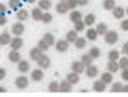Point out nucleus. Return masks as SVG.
Masks as SVG:
<instances>
[{"instance_id":"obj_53","label":"nucleus","mask_w":128,"mask_h":97,"mask_svg":"<svg viewBox=\"0 0 128 97\" xmlns=\"http://www.w3.org/2000/svg\"><path fill=\"white\" fill-rule=\"evenodd\" d=\"M126 14L128 15V6H127V9H126Z\"/></svg>"},{"instance_id":"obj_43","label":"nucleus","mask_w":128,"mask_h":97,"mask_svg":"<svg viewBox=\"0 0 128 97\" xmlns=\"http://www.w3.org/2000/svg\"><path fill=\"white\" fill-rule=\"evenodd\" d=\"M120 28H122L123 31H128V19H122Z\"/></svg>"},{"instance_id":"obj_41","label":"nucleus","mask_w":128,"mask_h":97,"mask_svg":"<svg viewBox=\"0 0 128 97\" xmlns=\"http://www.w3.org/2000/svg\"><path fill=\"white\" fill-rule=\"evenodd\" d=\"M64 3H66V5H67L68 10H74V9H76V6L78 5L76 0H66Z\"/></svg>"},{"instance_id":"obj_39","label":"nucleus","mask_w":128,"mask_h":97,"mask_svg":"<svg viewBox=\"0 0 128 97\" xmlns=\"http://www.w3.org/2000/svg\"><path fill=\"white\" fill-rule=\"evenodd\" d=\"M119 68L123 70V69H128V56H123L119 59Z\"/></svg>"},{"instance_id":"obj_50","label":"nucleus","mask_w":128,"mask_h":97,"mask_svg":"<svg viewBox=\"0 0 128 97\" xmlns=\"http://www.w3.org/2000/svg\"><path fill=\"white\" fill-rule=\"evenodd\" d=\"M122 92H127V93H128V84H123V88H122Z\"/></svg>"},{"instance_id":"obj_7","label":"nucleus","mask_w":128,"mask_h":97,"mask_svg":"<svg viewBox=\"0 0 128 97\" xmlns=\"http://www.w3.org/2000/svg\"><path fill=\"white\" fill-rule=\"evenodd\" d=\"M44 78V72H42V68H38V69H34L31 72V79L34 82H40Z\"/></svg>"},{"instance_id":"obj_20","label":"nucleus","mask_w":128,"mask_h":97,"mask_svg":"<svg viewBox=\"0 0 128 97\" xmlns=\"http://www.w3.org/2000/svg\"><path fill=\"white\" fill-rule=\"evenodd\" d=\"M67 81L70 84H77L80 82V74L76 73V72H72V73L67 74Z\"/></svg>"},{"instance_id":"obj_18","label":"nucleus","mask_w":128,"mask_h":97,"mask_svg":"<svg viewBox=\"0 0 128 97\" xmlns=\"http://www.w3.org/2000/svg\"><path fill=\"white\" fill-rule=\"evenodd\" d=\"M16 13H17V18H18L19 22H23V20H27V19H28V17H30V13L27 12L26 9H22V8L18 9Z\"/></svg>"},{"instance_id":"obj_3","label":"nucleus","mask_w":128,"mask_h":97,"mask_svg":"<svg viewBox=\"0 0 128 97\" xmlns=\"http://www.w3.org/2000/svg\"><path fill=\"white\" fill-rule=\"evenodd\" d=\"M37 65L42 69H49L50 65H51V60L48 55H45V54H42V55L40 56V59L37 60Z\"/></svg>"},{"instance_id":"obj_45","label":"nucleus","mask_w":128,"mask_h":97,"mask_svg":"<svg viewBox=\"0 0 128 97\" xmlns=\"http://www.w3.org/2000/svg\"><path fill=\"white\" fill-rule=\"evenodd\" d=\"M5 13H6V6L3 3H0V15H5Z\"/></svg>"},{"instance_id":"obj_42","label":"nucleus","mask_w":128,"mask_h":97,"mask_svg":"<svg viewBox=\"0 0 128 97\" xmlns=\"http://www.w3.org/2000/svg\"><path fill=\"white\" fill-rule=\"evenodd\" d=\"M41 22L42 23H45V24H49L52 22V15L50 13H44V15H42V19H41Z\"/></svg>"},{"instance_id":"obj_2","label":"nucleus","mask_w":128,"mask_h":97,"mask_svg":"<svg viewBox=\"0 0 128 97\" xmlns=\"http://www.w3.org/2000/svg\"><path fill=\"white\" fill-rule=\"evenodd\" d=\"M16 87L19 88V90H24L28 87V84H30V81L27 77H24V75H19V77L16 78Z\"/></svg>"},{"instance_id":"obj_31","label":"nucleus","mask_w":128,"mask_h":97,"mask_svg":"<svg viewBox=\"0 0 128 97\" xmlns=\"http://www.w3.org/2000/svg\"><path fill=\"white\" fill-rule=\"evenodd\" d=\"M42 38H44V40L48 42L50 47L55 45V37H54V35H51V33H45Z\"/></svg>"},{"instance_id":"obj_1","label":"nucleus","mask_w":128,"mask_h":97,"mask_svg":"<svg viewBox=\"0 0 128 97\" xmlns=\"http://www.w3.org/2000/svg\"><path fill=\"white\" fill-rule=\"evenodd\" d=\"M104 40H105V42H106L108 45H114V44H116V42H118L119 36H118V33H116L115 31H108V32L104 35Z\"/></svg>"},{"instance_id":"obj_46","label":"nucleus","mask_w":128,"mask_h":97,"mask_svg":"<svg viewBox=\"0 0 128 97\" xmlns=\"http://www.w3.org/2000/svg\"><path fill=\"white\" fill-rule=\"evenodd\" d=\"M6 77V70L4 68H0V81H3Z\"/></svg>"},{"instance_id":"obj_19","label":"nucleus","mask_w":128,"mask_h":97,"mask_svg":"<svg viewBox=\"0 0 128 97\" xmlns=\"http://www.w3.org/2000/svg\"><path fill=\"white\" fill-rule=\"evenodd\" d=\"M72 86L73 84H70L67 79L66 81H62L59 83V92H70L72 91Z\"/></svg>"},{"instance_id":"obj_14","label":"nucleus","mask_w":128,"mask_h":97,"mask_svg":"<svg viewBox=\"0 0 128 97\" xmlns=\"http://www.w3.org/2000/svg\"><path fill=\"white\" fill-rule=\"evenodd\" d=\"M106 68H108V72L110 73H116L120 68H119V63L118 60H109L108 61V65H106Z\"/></svg>"},{"instance_id":"obj_17","label":"nucleus","mask_w":128,"mask_h":97,"mask_svg":"<svg viewBox=\"0 0 128 97\" xmlns=\"http://www.w3.org/2000/svg\"><path fill=\"white\" fill-rule=\"evenodd\" d=\"M92 88L95 92H104L106 90V84L100 79V81H95L94 84H92Z\"/></svg>"},{"instance_id":"obj_29","label":"nucleus","mask_w":128,"mask_h":97,"mask_svg":"<svg viewBox=\"0 0 128 97\" xmlns=\"http://www.w3.org/2000/svg\"><path fill=\"white\" fill-rule=\"evenodd\" d=\"M115 0H104L102 1V8L105 10H113L115 8Z\"/></svg>"},{"instance_id":"obj_22","label":"nucleus","mask_w":128,"mask_h":97,"mask_svg":"<svg viewBox=\"0 0 128 97\" xmlns=\"http://www.w3.org/2000/svg\"><path fill=\"white\" fill-rule=\"evenodd\" d=\"M37 4H38V8L42 9L44 12H48V10L51 8V5H52L50 0H38Z\"/></svg>"},{"instance_id":"obj_30","label":"nucleus","mask_w":128,"mask_h":97,"mask_svg":"<svg viewBox=\"0 0 128 97\" xmlns=\"http://www.w3.org/2000/svg\"><path fill=\"white\" fill-rule=\"evenodd\" d=\"M96 32H98V35H101L104 36L106 32H108V26H106L105 23H98V26H96Z\"/></svg>"},{"instance_id":"obj_11","label":"nucleus","mask_w":128,"mask_h":97,"mask_svg":"<svg viewBox=\"0 0 128 97\" xmlns=\"http://www.w3.org/2000/svg\"><path fill=\"white\" fill-rule=\"evenodd\" d=\"M8 58H9V61H12L14 64H18V61L22 60V58H20V54L18 50H12L9 54H8Z\"/></svg>"},{"instance_id":"obj_47","label":"nucleus","mask_w":128,"mask_h":97,"mask_svg":"<svg viewBox=\"0 0 128 97\" xmlns=\"http://www.w3.org/2000/svg\"><path fill=\"white\" fill-rule=\"evenodd\" d=\"M8 22V18L5 15H0V26H4Z\"/></svg>"},{"instance_id":"obj_44","label":"nucleus","mask_w":128,"mask_h":97,"mask_svg":"<svg viewBox=\"0 0 128 97\" xmlns=\"http://www.w3.org/2000/svg\"><path fill=\"white\" fill-rule=\"evenodd\" d=\"M120 77H122V79H123V81L128 82V69H123V70H122Z\"/></svg>"},{"instance_id":"obj_34","label":"nucleus","mask_w":128,"mask_h":97,"mask_svg":"<svg viewBox=\"0 0 128 97\" xmlns=\"http://www.w3.org/2000/svg\"><path fill=\"white\" fill-rule=\"evenodd\" d=\"M37 47H38V49H40L41 51H44V52H45V51H48V50L50 49L49 44H48V42H46V41H45L44 38H41V40H40V41L37 42Z\"/></svg>"},{"instance_id":"obj_8","label":"nucleus","mask_w":128,"mask_h":97,"mask_svg":"<svg viewBox=\"0 0 128 97\" xmlns=\"http://www.w3.org/2000/svg\"><path fill=\"white\" fill-rule=\"evenodd\" d=\"M12 33L14 36H22L24 33V26H23V23H19V22L14 23L12 26Z\"/></svg>"},{"instance_id":"obj_4","label":"nucleus","mask_w":128,"mask_h":97,"mask_svg":"<svg viewBox=\"0 0 128 97\" xmlns=\"http://www.w3.org/2000/svg\"><path fill=\"white\" fill-rule=\"evenodd\" d=\"M9 45H10V47H12V50H19L23 46V40L20 38V36H14V37H12V40H10Z\"/></svg>"},{"instance_id":"obj_35","label":"nucleus","mask_w":128,"mask_h":97,"mask_svg":"<svg viewBox=\"0 0 128 97\" xmlns=\"http://www.w3.org/2000/svg\"><path fill=\"white\" fill-rule=\"evenodd\" d=\"M83 20H84V23H86V26H92L96 22V17H95V14H87Z\"/></svg>"},{"instance_id":"obj_25","label":"nucleus","mask_w":128,"mask_h":97,"mask_svg":"<svg viewBox=\"0 0 128 97\" xmlns=\"http://www.w3.org/2000/svg\"><path fill=\"white\" fill-rule=\"evenodd\" d=\"M81 61H82V64L84 67H88V65H91V64L94 63V58L90 55V54H83L82 58H81Z\"/></svg>"},{"instance_id":"obj_24","label":"nucleus","mask_w":128,"mask_h":97,"mask_svg":"<svg viewBox=\"0 0 128 97\" xmlns=\"http://www.w3.org/2000/svg\"><path fill=\"white\" fill-rule=\"evenodd\" d=\"M8 5H9V8L12 9V10L17 12V10L20 9V6H22V1H20V0H9Z\"/></svg>"},{"instance_id":"obj_12","label":"nucleus","mask_w":128,"mask_h":97,"mask_svg":"<svg viewBox=\"0 0 128 97\" xmlns=\"http://www.w3.org/2000/svg\"><path fill=\"white\" fill-rule=\"evenodd\" d=\"M78 38V32L76 29H70L67 32V35H66V40L69 42V44H74L76 42V40Z\"/></svg>"},{"instance_id":"obj_6","label":"nucleus","mask_w":128,"mask_h":97,"mask_svg":"<svg viewBox=\"0 0 128 97\" xmlns=\"http://www.w3.org/2000/svg\"><path fill=\"white\" fill-rule=\"evenodd\" d=\"M84 73H86V77H88V78H95V77H98V74H99V69H98V67H95L94 64H91V65L86 67V69H84Z\"/></svg>"},{"instance_id":"obj_16","label":"nucleus","mask_w":128,"mask_h":97,"mask_svg":"<svg viewBox=\"0 0 128 97\" xmlns=\"http://www.w3.org/2000/svg\"><path fill=\"white\" fill-rule=\"evenodd\" d=\"M30 69H31V65H30V63L27 61V60H20V61H18V70L20 72V73H27V72H30Z\"/></svg>"},{"instance_id":"obj_48","label":"nucleus","mask_w":128,"mask_h":97,"mask_svg":"<svg viewBox=\"0 0 128 97\" xmlns=\"http://www.w3.org/2000/svg\"><path fill=\"white\" fill-rule=\"evenodd\" d=\"M122 52L126 54V55L128 56V42H126V44H123V47H122Z\"/></svg>"},{"instance_id":"obj_40","label":"nucleus","mask_w":128,"mask_h":97,"mask_svg":"<svg viewBox=\"0 0 128 97\" xmlns=\"http://www.w3.org/2000/svg\"><path fill=\"white\" fill-rule=\"evenodd\" d=\"M123 84L119 82H113L112 83V92H122Z\"/></svg>"},{"instance_id":"obj_51","label":"nucleus","mask_w":128,"mask_h":97,"mask_svg":"<svg viewBox=\"0 0 128 97\" xmlns=\"http://www.w3.org/2000/svg\"><path fill=\"white\" fill-rule=\"evenodd\" d=\"M26 3H30V4H34V3H36L37 0H24Z\"/></svg>"},{"instance_id":"obj_37","label":"nucleus","mask_w":128,"mask_h":97,"mask_svg":"<svg viewBox=\"0 0 128 97\" xmlns=\"http://www.w3.org/2000/svg\"><path fill=\"white\" fill-rule=\"evenodd\" d=\"M88 54H90L94 59H98V58H100V55H101V51H100L99 47H91V49L88 50Z\"/></svg>"},{"instance_id":"obj_5","label":"nucleus","mask_w":128,"mask_h":97,"mask_svg":"<svg viewBox=\"0 0 128 97\" xmlns=\"http://www.w3.org/2000/svg\"><path fill=\"white\" fill-rule=\"evenodd\" d=\"M54 46H55L56 51H59V52H66V51L69 49V42H68L67 40H59V41L55 42Z\"/></svg>"},{"instance_id":"obj_13","label":"nucleus","mask_w":128,"mask_h":97,"mask_svg":"<svg viewBox=\"0 0 128 97\" xmlns=\"http://www.w3.org/2000/svg\"><path fill=\"white\" fill-rule=\"evenodd\" d=\"M42 54H44V51H41V50L36 46V47H34V49H31V51H30V58H31V60L37 61Z\"/></svg>"},{"instance_id":"obj_52","label":"nucleus","mask_w":128,"mask_h":97,"mask_svg":"<svg viewBox=\"0 0 128 97\" xmlns=\"http://www.w3.org/2000/svg\"><path fill=\"white\" fill-rule=\"evenodd\" d=\"M0 92H5V88L4 87H0Z\"/></svg>"},{"instance_id":"obj_9","label":"nucleus","mask_w":128,"mask_h":97,"mask_svg":"<svg viewBox=\"0 0 128 97\" xmlns=\"http://www.w3.org/2000/svg\"><path fill=\"white\" fill-rule=\"evenodd\" d=\"M42 15H44V10L40 9L38 6L37 8H34L31 12V17L34 20H36V22H40V20L42 19Z\"/></svg>"},{"instance_id":"obj_26","label":"nucleus","mask_w":128,"mask_h":97,"mask_svg":"<svg viewBox=\"0 0 128 97\" xmlns=\"http://www.w3.org/2000/svg\"><path fill=\"white\" fill-rule=\"evenodd\" d=\"M98 32H96L95 28H88L87 32H86V38L90 40V41H95L96 38H98Z\"/></svg>"},{"instance_id":"obj_54","label":"nucleus","mask_w":128,"mask_h":97,"mask_svg":"<svg viewBox=\"0 0 128 97\" xmlns=\"http://www.w3.org/2000/svg\"><path fill=\"white\" fill-rule=\"evenodd\" d=\"M60 1H66V0H60Z\"/></svg>"},{"instance_id":"obj_27","label":"nucleus","mask_w":128,"mask_h":97,"mask_svg":"<svg viewBox=\"0 0 128 97\" xmlns=\"http://www.w3.org/2000/svg\"><path fill=\"white\" fill-rule=\"evenodd\" d=\"M69 19L72 20V22H77V20H81L82 19V13L78 12V10H72L70 14H69Z\"/></svg>"},{"instance_id":"obj_10","label":"nucleus","mask_w":128,"mask_h":97,"mask_svg":"<svg viewBox=\"0 0 128 97\" xmlns=\"http://www.w3.org/2000/svg\"><path fill=\"white\" fill-rule=\"evenodd\" d=\"M112 12H113V17L115 19H123L126 15V9L122 6H115Z\"/></svg>"},{"instance_id":"obj_23","label":"nucleus","mask_w":128,"mask_h":97,"mask_svg":"<svg viewBox=\"0 0 128 97\" xmlns=\"http://www.w3.org/2000/svg\"><path fill=\"white\" fill-rule=\"evenodd\" d=\"M101 81L105 83V84H112L113 83V73L110 72H105L101 74Z\"/></svg>"},{"instance_id":"obj_32","label":"nucleus","mask_w":128,"mask_h":97,"mask_svg":"<svg viewBox=\"0 0 128 97\" xmlns=\"http://www.w3.org/2000/svg\"><path fill=\"white\" fill-rule=\"evenodd\" d=\"M84 28H86V23H84V20H77V22H74V28L73 29H76L77 32H82L84 31Z\"/></svg>"},{"instance_id":"obj_33","label":"nucleus","mask_w":128,"mask_h":97,"mask_svg":"<svg viewBox=\"0 0 128 97\" xmlns=\"http://www.w3.org/2000/svg\"><path fill=\"white\" fill-rule=\"evenodd\" d=\"M86 44H87L86 38L84 37H78L76 40V42H74V46H76V49H83L84 46H86Z\"/></svg>"},{"instance_id":"obj_55","label":"nucleus","mask_w":128,"mask_h":97,"mask_svg":"<svg viewBox=\"0 0 128 97\" xmlns=\"http://www.w3.org/2000/svg\"><path fill=\"white\" fill-rule=\"evenodd\" d=\"M0 46H2V44H0Z\"/></svg>"},{"instance_id":"obj_36","label":"nucleus","mask_w":128,"mask_h":97,"mask_svg":"<svg viewBox=\"0 0 128 97\" xmlns=\"http://www.w3.org/2000/svg\"><path fill=\"white\" fill-rule=\"evenodd\" d=\"M49 92H59V83L56 81H51L48 86Z\"/></svg>"},{"instance_id":"obj_15","label":"nucleus","mask_w":128,"mask_h":97,"mask_svg":"<svg viewBox=\"0 0 128 97\" xmlns=\"http://www.w3.org/2000/svg\"><path fill=\"white\" fill-rule=\"evenodd\" d=\"M70 68H72V72H76L78 74H82L84 72V65L82 64V61H73Z\"/></svg>"},{"instance_id":"obj_21","label":"nucleus","mask_w":128,"mask_h":97,"mask_svg":"<svg viewBox=\"0 0 128 97\" xmlns=\"http://www.w3.org/2000/svg\"><path fill=\"white\" fill-rule=\"evenodd\" d=\"M10 40H12L10 33H8V32H2V33H0V44L2 45H9Z\"/></svg>"},{"instance_id":"obj_38","label":"nucleus","mask_w":128,"mask_h":97,"mask_svg":"<svg viewBox=\"0 0 128 97\" xmlns=\"http://www.w3.org/2000/svg\"><path fill=\"white\" fill-rule=\"evenodd\" d=\"M108 59L109 60H118L119 59V51L118 50H110L108 54Z\"/></svg>"},{"instance_id":"obj_49","label":"nucleus","mask_w":128,"mask_h":97,"mask_svg":"<svg viewBox=\"0 0 128 97\" xmlns=\"http://www.w3.org/2000/svg\"><path fill=\"white\" fill-rule=\"evenodd\" d=\"M76 1H77V4H78V5H81V6H84V5H86V4L90 1V0H76Z\"/></svg>"},{"instance_id":"obj_28","label":"nucleus","mask_w":128,"mask_h":97,"mask_svg":"<svg viewBox=\"0 0 128 97\" xmlns=\"http://www.w3.org/2000/svg\"><path fill=\"white\" fill-rule=\"evenodd\" d=\"M55 9H56V13H59V14H66L68 12V8H67V5H66V3H64V1L58 3L56 6H55Z\"/></svg>"}]
</instances>
